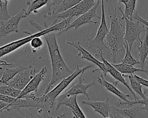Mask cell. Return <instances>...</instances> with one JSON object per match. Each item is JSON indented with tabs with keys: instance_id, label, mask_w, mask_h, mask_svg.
<instances>
[{
	"instance_id": "cell-1",
	"label": "cell",
	"mask_w": 148,
	"mask_h": 118,
	"mask_svg": "<svg viewBox=\"0 0 148 118\" xmlns=\"http://www.w3.org/2000/svg\"><path fill=\"white\" fill-rule=\"evenodd\" d=\"M48 47L51 64V78L49 83L46 86L45 90L40 95H45L54 85L60 80L71 75L73 71L67 66L64 60L57 42L56 33L53 32L47 33L43 35Z\"/></svg>"
},
{
	"instance_id": "cell-2",
	"label": "cell",
	"mask_w": 148,
	"mask_h": 118,
	"mask_svg": "<svg viewBox=\"0 0 148 118\" xmlns=\"http://www.w3.org/2000/svg\"><path fill=\"white\" fill-rule=\"evenodd\" d=\"M117 7L114 9V13H110V9H108L110 26L109 32L105 38L106 39V45L111 51L112 61L115 63L120 52L125 53V41L124 39L125 33V26L121 23L123 20V16L117 13Z\"/></svg>"
},
{
	"instance_id": "cell-3",
	"label": "cell",
	"mask_w": 148,
	"mask_h": 118,
	"mask_svg": "<svg viewBox=\"0 0 148 118\" xmlns=\"http://www.w3.org/2000/svg\"><path fill=\"white\" fill-rule=\"evenodd\" d=\"M72 18L68 17L65 19H63L61 22L56 24H52L51 26H46V28L42 29L41 31H39V32L30 35L27 37H25L24 38L13 41L10 43H8L7 44L3 45L1 47H0V58H2L3 56H5L12 52L16 50L17 49L19 48L21 46L25 45V44L29 43L31 40L36 36H42L43 35L55 31H59L60 32L64 30L65 28H66V26L68 25V24L71 22ZM4 60H1L0 62H3Z\"/></svg>"
},
{
	"instance_id": "cell-4",
	"label": "cell",
	"mask_w": 148,
	"mask_h": 118,
	"mask_svg": "<svg viewBox=\"0 0 148 118\" xmlns=\"http://www.w3.org/2000/svg\"><path fill=\"white\" fill-rule=\"evenodd\" d=\"M94 66L93 64L88 65L86 64L84 67L80 68L79 65L76 66V68L73 73L69 76L61 79V82L56 85L52 90H50L44 96L45 102L46 104L49 105L50 107H52L54 104V101L57 97L60 94V93L66 88L73 81V79L78 77V75L82 73H84L86 70Z\"/></svg>"
},
{
	"instance_id": "cell-5",
	"label": "cell",
	"mask_w": 148,
	"mask_h": 118,
	"mask_svg": "<svg viewBox=\"0 0 148 118\" xmlns=\"http://www.w3.org/2000/svg\"><path fill=\"white\" fill-rule=\"evenodd\" d=\"M117 6L119 11L122 14V16L125 22L124 39V41L127 42L129 49L131 51L132 44L135 41L139 43L141 41L140 39V34L141 32L146 31V27H145L144 24L138 20H136V21H133L132 20L127 18L124 16L121 8L120 6Z\"/></svg>"
},
{
	"instance_id": "cell-6",
	"label": "cell",
	"mask_w": 148,
	"mask_h": 118,
	"mask_svg": "<svg viewBox=\"0 0 148 118\" xmlns=\"http://www.w3.org/2000/svg\"><path fill=\"white\" fill-rule=\"evenodd\" d=\"M101 1V23L98 29L96 36L94 39L88 38L85 41V43L88 45V48L96 47L98 51H102L103 50H108V46L104 43L103 40L105 38L106 35L109 32V29L107 26L105 9H104V1Z\"/></svg>"
},
{
	"instance_id": "cell-7",
	"label": "cell",
	"mask_w": 148,
	"mask_h": 118,
	"mask_svg": "<svg viewBox=\"0 0 148 118\" xmlns=\"http://www.w3.org/2000/svg\"><path fill=\"white\" fill-rule=\"evenodd\" d=\"M95 0H82L73 7L68 10L54 15L44 16V18H62L65 19L68 17L72 18L75 16H79L90 10L95 4Z\"/></svg>"
},
{
	"instance_id": "cell-8",
	"label": "cell",
	"mask_w": 148,
	"mask_h": 118,
	"mask_svg": "<svg viewBox=\"0 0 148 118\" xmlns=\"http://www.w3.org/2000/svg\"><path fill=\"white\" fill-rule=\"evenodd\" d=\"M36 74V68L31 64H29L25 68L16 74L6 84L22 90Z\"/></svg>"
},
{
	"instance_id": "cell-9",
	"label": "cell",
	"mask_w": 148,
	"mask_h": 118,
	"mask_svg": "<svg viewBox=\"0 0 148 118\" xmlns=\"http://www.w3.org/2000/svg\"><path fill=\"white\" fill-rule=\"evenodd\" d=\"M100 0H97L95 4L87 12L83 13V14L79 16L76 19H75L73 21L70 22L68 25L66 26V28H65L64 30H62L61 32H59L58 33V35H60L61 33H62L63 32H65L69 30V29L72 28H74L75 29L79 28L80 26L83 25L85 24H97L98 23L97 21H94L92 20V18L96 17L98 19H101V16H99L96 13V10L97 7H98L99 5Z\"/></svg>"
},
{
	"instance_id": "cell-10",
	"label": "cell",
	"mask_w": 148,
	"mask_h": 118,
	"mask_svg": "<svg viewBox=\"0 0 148 118\" xmlns=\"http://www.w3.org/2000/svg\"><path fill=\"white\" fill-rule=\"evenodd\" d=\"M25 11L26 10L25 9H23L18 13L12 16L10 18L6 19L5 21H2L1 22L0 39L2 37L6 36L9 33L13 32H18V23L21 18H23Z\"/></svg>"
},
{
	"instance_id": "cell-11",
	"label": "cell",
	"mask_w": 148,
	"mask_h": 118,
	"mask_svg": "<svg viewBox=\"0 0 148 118\" xmlns=\"http://www.w3.org/2000/svg\"><path fill=\"white\" fill-rule=\"evenodd\" d=\"M83 73H82L78 75V82L75 83L73 84L71 87L65 93L58 95L56 100H57V102H58L61 101L62 99L65 98V97L71 96V95H75V94H84L87 97L88 99H89V96L88 93L87 92V89L90 87V86L94 85L95 82L94 80H92L91 82H88L87 83H83L82 81V74Z\"/></svg>"
},
{
	"instance_id": "cell-12",
	"label": "cell",
	"mask_w": 148,
	"mask_h": 118,
	"mask_svg": "<svg viewBox=\"0 0 148 118\" xmlns=\"http://www.w3.org/2000/svg\"><path fill=\"white\" fill-rule=\"evenodd\" d=\"M109 117H123L127 116L129 117H148V111L145 110L142 106H136L130 109H119L112 106V110Z\"/></svg>"
},
{
	"instance_id": "cell-13",
	"label": "cell",
	"mask_w": 148,
	"mask_h": 118,
	"mask_svg": "<svg viewBox=\"0 0 148 118\" xmlns=\"http://www.w3.org/2000/svg\"><path fill=\"white\" fill-rule=\"evenodd\" d=\"M66 44L73 47L76 50H77L79 51V54H81V58L82 59H86L88 61H90V62L94 63L96 66H97L99 68L93 70H92L93 72H95V71L101 70L103 73L104 76L106 75V74L108 73V70H107L106 65L103 62H101L99 60H98L97 59H96L94 56H92L88 51L85 50L80 45V41H67Z\"/></svg>"
},
{
	"instance_id": "cell-14",
	"label": "cell",
	"mask_w": 148,
	"mask_h": 118,
	"mask_svg": "<svg viewBox=\"0 0 148 118\" xmlns=\"http://www.w3.org/2000/svg\"><path fill=\"white\" fill-rule=\"evenodd\" d=\"M77 95H71L65 97L61 101L57 102L56 105V111H57L60 106L62 105H65L68 107L70 111L73 115L74 117L77 118H85L86 116L80 109L77 102Z\"/></svg>"
},
{
	"instance_id": "cell-15",
	"label": "cell",
	"mask_w": 148,
	"mask_h": 118,
	"mask_svg": "<svg viewBox=\"0 0 148 118\" xmlns=\"http://www.w3.org/2000/svg\"><path fill=\"white\" fill-rule=\"evenodd\" d=\"M95 56L96 57L100 58L101 59V60H102V62L106 66V68H107V70H108V73H109L118 82H120L121 83H123L129 90V91L132 94V96L134 98V100H138V98L136 97V95L135 94V93L132 90V89L131 88V87L128 85V82L125 80V79L124 78V76L122 75V74L120 71H119L115 67H114L111 63H109L103 58V54H102V51H98V54H95Z\"/></svg>"
},
{
	"instance_id": "cell-16",
	"label": "cell",
	"mask_w": 148,
	"mask_h": 118,
	"mask_svg": "<svg viewBox=\"0 0 148 118\" xmlns=\"http://www.w3.org/2000/svg\"><path fill=\"white\" fill-rule=\"evenodd\" d=\"M47 71V68L46 67H43L40 70L36 73L32 78L29 81L25 87L21 91V93L17 98H20L24 96L34 92H36L38 90V87L40 83L43 80L45 75Z\"/></svg>"
},
{
	"instance_id": "cell-17",
	"label": "cell",
	"mask_w": 148,
	"mask_h": 118,
	"mask_svg": "<svg viewBox=\"0 0 148 118\" xmlns=\"http://www.w3.org/2000/svg\"><path fill=\"white\" fill-rule=\"evenodd\" d=\"M81 102L82 104L91 106L94 112L99 113L103 117H109L112 105H110V98L109 97H107L103 101L83 100Z\"/></svg>"
},
{
	"instance_id": "cell-18",
	"label": "cell",
	"mask_w": 148,
	"mask_h": 118,
	"mask_svg": "<svg viewBox=\"0 0 148 118\" xmlns=\"http://www.w3.org/2000/svg\"><path fill=\"white\" fill-rule=\"evenodd\" d=\"M97 81L100 85H101L102 86L105 87L108 91L110 92L113 94L117 96L122 101H123L125 102H128L130 101V100L128 99H127V97H129L130 95L128 94H125V93H123L122 92L119 90L115 86V85L114 84L110 83L109 82H108L104 78L102 74H101L99 75L98 76Z\"/></svg>"
},
{
	"instance_id": "cell-19",
	"label": "cell",
	"mask_w": 148,
	"mask_h": 118,
	"mask_svg": "<svg viewBox=\"0 0 148 118\" xmlns=\"http://www.w3.org/2000/svg\"><path fill=\"white\" fill-rule=\"evenodd\" d=\"M137 50L139 51V56L140 58L139 64L141 68H144L145 66V60L148 55V28H146V34L143 41H141Z\"/></svg>"
},
{
	"instance_id": "cell-20",
	"label": "cell",
	"mask_w": 148,
	"mask_h": 118,
	"mask_svg": "<svg viewBox=\"0 0 148 118\" xmlns=\"http://www.w3.org/2000/svg\"><path fill=\"white\" fill-rule=\"evenodd\" d=\"M82 0H63L60 4L58 5L55 6L53 7V10L51 12V13L50 15H54L56 14H58L60 13H62L68 9L73 7Z\"/></svg>"
},
{
	"instance_id": "cell-21",
	"label": "cell",
	"mask_w": 148,
	"mask_h": 118,
	"mask_svg": "<svg viewBox=\"0 0 148 118\" xmlns=\"http://www.w3.org/2000/svg\"><path fill=\"white\" fill-rule=\"evenodd\" d=\"M26 67L27 66H23V65L20 64L12 68H6L2 74V77L0 78V83L6 84L7 82L14 77L16 74Z\"/></svg>"
},
{
	"instance_id": "cell-22",
	"label": "cell",
	"mask_w": 148,
	"mask_h": 118,
	"mask_svg": "<svg viewBox=\"0 0 148 118\" xmlns=\"http://www.w3.org/2000/svg\"><path fill=\"white\" fill-rule=\"evenodd\" d=\"M112 66L115 67L119 71H120L122 74H134L135 72L142 71L143 72V68H136L132 65L128 64L127 63L121 62V63L115 64L114 63H111Z\"/></svg>"
},
{
	"instance_id": "cell-23",
	"label": "cell",
	"mask_w": 148,
	"mask_h": 118,
	"mask_svg": "<svg viewBox=\"0 0 148 118\" xmlns=\"http://www.w3.org/2000/svg\"><path fill=\"white\" fill-rule=\"evenodd\" d=\"M47 1L46 0H34L31 2L29 1L27 2L28 5L27 10H26L25 13L24 14L23 18L27 17L32 12H36L38 9L43 7L45 5H47Z\"/></svg>"
},
{
	"instance_id": "cell-24",
	"label": "cell",
	"mask_w": 148,
	"mask_h": 118,
	"mask_svg": "<svg viewBox=\"0 0 148 118\" xmlns=\"http://www.w3.org/2000/svg\"><path fill=\"white\" fill-rule=\"evenodd\" d=\"M128 77L129 78L130 82V85H131V88L132 89V90L140 95L142 98H145V93L142 92V85L134 77L133 74H132L131 75H128Z\"/></svg>"
},
{
	"instance_id": "cell-25",
	"label": "cell",
	"mask_w": 148,
	"mask_h": 118,
	"mask_svg": "<svg viewBox=\"0 0 148 118\" xmlns=\"http://www.w3.org/2000/svg\"><path fill=\"white\" fill-rule=\"evenodd\" d=\"M20 90L17 89L6 84L0 85V94L17 98L21 93Z\"/></svg>"
},
{
	"instance_id": "cell-26",
	"label": "cell",
	"mask_w": 148,
	"mask_h": 118,
	"mask_svg": "<svg viewBox=\"0 0 148 118\" xmlns=\"http://www.w3.org/2000/svg\"><path fill=\"white\" fill-rule=\"evenodd\" d=\"M124 54H125V55L121 62H123L132 66L139 64L140 63L139 60L134 58V56L132 55L131 50L129 49L128 43L125 41V53Z\"/></svg>"
},
{
	"instance_id": "cell-27",
	"label": "cell",
	"mask_w": 148,
	"mask_h": 118,
	"mask_svg": "<svg viewBox=\"0 0 148 118\" xmlns=\"http://www.w3.org/2000/svg\"><path fill=\"white\" fill-rule=\"evenodd\" d=\"M136 0H128L127 3L125 5L124 16L128 19L132 20V16L134 12L135 11Z\"/></svg>"
},
{
	"instance_id": "cell-28",
	"label": "cell",
	"mask_w": 148,
	"mask_h": 118,
	"mask_svg": "<svg viewBox=\"0 0 148 118\" xmlns=\"http://www.w3.org/2000/svg\"><path fill=\"white\" fill-rule=\"evenodd\" d=\"M119 105H127L128 106H131L134 105H135L136 104H143V106H142L143 109H145L146 111H148V97H146L144 98H142V100H134V101H130L128 102H125L121 100H119Z\"/></svg>"
},
{
	"instance_id": "cell-29",
	"label": "cell",
	"mask_w": 148,
	"mask_h": 118,
	"mask_svg": "<svg viewBox=\"0 0 148 118\" xmlns=\"http://www.w3.org/2000/svg\"><path fill=\"white\" fill-rule=\"evenodd\" d=\"M29 42L31 47L33 50L40 49L44 44L43 41L40 38V36H36L33 37Z\"/></svg>"
},
{
	"instance_id": "cell-30",
	"label": "cell",
	"mask_w": 148,
	"mask_h": 118,
	"mask_svg": "<svg viewBox=\"0 0 148 118\" xmlns=\"http://www.w3.org/2000/svg\"><path fill=\"white\" fill-rule=\"evenodd\" d=\"M132 18L135 19V20H138L139 21H140L141 23H142L143 24H144L146 27L148 28V21L145 20V19H143V18H142L138 13L137 11H135L132 14Z\"/></svg>"
},
{
	"instance_id": "cell-31",
	"label": "cell",
	"mask_w": 148,
	"mask_h": 118,
	"mask_svg": "<svg viewBox=\"0 0 148 118\" xmlns=\"http://www.w3.org/2000/svg\"><path fill=\"white\" fill-rule=\"evenodd\" d=\"M133 74V75L134 76V77H135L142 85H143V86H145L148 87V81H147V80H146V79H143V78L139 77L138 75H137L135 74V73H134V74Z\"/></svg>"
},
{
	"instance_id": "cell-32",
	"label": "cell",
	"mask_w": 148,
	"mask_h": 118,
	"mask_svg": "<svg viewBox=\"0 0 148 118\" xmlns=\"http://www.w3.org/2000/svg\"><path fill=\"white\" fill-rule=\"evenodd\" d=\"M8 104V103L2 101V100H0V112H3L4 108L6 106V105Z\"/></svg>"
},
{
	"instance_id": "cell-33",
	"label": "cell",
	"mask_w": 148,
	"mask_h": 118,
	"mask_svg": "<svg viewBox=\"0 0 148 118\" xmlns=\"http://www.w3.org/2000/svg\"><path fill=\"white\" fill-rule=\"evenodd\" d=\"M114 1H118L119 3H123L124 5H125L127 3V2L128 1V0H114Z\"/></svg>"
},
{
	"instance_id": "cell-34",
	"label": "cell",
	"mask_w": 148,
	"mask_h": 118,
	"mask_svg": "<svg viewBox=\"0 0 148 118\" xmlns=\"http://www.w3.org/2000/svg\"><path fill=\"white\" fill-rule=\"evenodd\" d=\"M143 72L144 73H145V74L147 75V77H148V70H145V69H144V68H143Z\"/></svg>"
},
{
	"instance_id": "cell-35",
	"label": "cell",
	"mask_w": 148,
	"mask_h": 118,
	"mask_svg": "<svg viewBox=\"0 0 148 118\" xmlns=\"http://www.w3.org/2000/svg\"><path fill=\"white\" fill-rule=\"evenodd\" d=\"M145 65H147L148 66V55H147V57L145 60Z\"/></svg>"
},
{
	"instance_id": "cell-36",
	"label": "cell",
	"mask_w": 148,
	"mask_h": 118,
	"mask_svg": "<svg viewBox=\"0 0 148 118\" xmlns=\"http://www.w3.org/2000/svg\"><path fill=\"white\" fill-rule=\"evenodd\" d=\"M3 1H9L10 0H3Z\"/></svg>"
}]
</instances>
